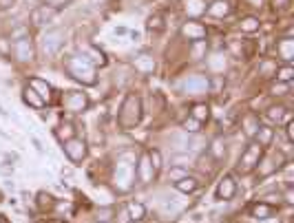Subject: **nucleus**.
Instances as JSON below:
<instances>
[{"instance_id":"f257e3e1","label":"nucleus","mask_w":294,"mask_h":223,"mask_svg":"<svg viewBox=\"0 0 294 223\" xmlns=\"http://www.w3.org/2000/svg\"><path fill=\"white\" fill-rule=\"evenodd\" d=\"M66 71H69V75L73 80H78V82L87 84V87H93V84L98 82V71H96V64L91 62L89 58H84L82 53L80 55H69L66 58Z\"/></svg>"},{"instance_id":"f03ea898","label":"nucleus","mask_w":294,"mask_h":223,"mask_svg":"<svg viewBox=\"0 0 294 223\" xmlns=\"http://www.w3.org/2000/svg\"><path fill=\"white\" fill-rule=\"evenodd\" d=\"M142 120V99L135 95V93H129L122 102V108L117 113V122H120L122 128H135Z\"/></svg>"},{"instance_id":"7ed1b4c3","label":"nucleus","mask_w":294,"mask_h":223,"mask_svg":"<svg viewBox=\"0 0 294 223\" xmlns=\"http://www.w3.org/2000/svg\"><path fill=\"white\" fill-rule=\"evenodd\" d=\"M263 157V146H259L257 141H250L248 146L244 148V153H241L239 157V173H250V170H254L259 166V159Z\"/></svg>"},{"instance_id":"20e7f679","label":"nucleus","mask_w":294,"mask_h":223,"mask_svg":"<svg viewBox=\"0 0 294 223\" xmlns=\"http://www.w3.org/2000/svg\"><path fill=\"white\" fill-rule=\"evenodd\" d=\"M64 46V31L62 29H47L42 36V51L45 55H58Z\"/></svg>"},{"instance_id":"39448f33","label":"nucleus","mask_w":294,"mask_h":223,"mask_svg":"<svg viewBox=\"0 0 294 223\" xmlns=\"http://www.w3.org/2000/svg\"><path fill=\"white\" fill-rule=\"evenodd\" d=\"M64 155L73 161V164H82L89 155V144L82 137H73V139L64 141Z\"/></svg>"},{"instance_id":"423d86ee","label":"nucleus","mask_w":294,"mask_h":223,"mask_svg":"<svg viewBox=\"0 0 294 223\" xmlns=\"http://www.w3.org/2000/svg\"><path fill=\"white\" fill-rule=\"evenodd\" d=\"M11 53L16 55L18 62H33L36 58V51H33V45H31V38H20V40H13L11 42Z\"/></svg>"},{"instance_id":"0eeeda50","label":"nucleus","mask_w":294,"mask_h":223,"mask_svg":"<svg viewBox=\"0 0 294 223\" xmlns=\"http://www.w3.org/2000/svg\"><path fill=\"white\" fill-rule=\"evenodd\" d=\"M62 104L69 113H82L89 108V97L82 91H69V93H64Z\"/></svg>"},{"instance_id":"6e6552de","label":"nucleus","mask_w":294,"mask_h":223,"mask_svg":"<svg viewBox=\"0 0 294 223\" xmlns=\"http://www.w3.org/2000/svg\"><path fill=\"white\" fill-rule=\"evenodd\" d=\"M55 16H58V9L49 7V4H42V7H36L29 13V20L33 27H45V25H49V22H53Z\"/></svg>"},{"instance_id":"1a4fd4ad","label":"nucleus","mask_w":294,"mask_h":223,"mask_svg":"<svg viewBox=\"0 0 294 223\" xmlns=\"http://www.w3.org/2000/svg\"><path fill=\"white\" fill-rule=\"evenodd\" d=\"M135 181V168L129 164H120L117 166V170H115V188L117 190H129L131 188V183Z\"/></svg>"},{"instance_id":"9d476101","label":"nucleus","mask_w":294,"mask_h":223,"mask_svg":"<svg viewBox=\"0 0 294 223\" xmlns=\"http://www.w3.org/2000/svg\"><path fill=\"white\" fill-rule=\"evenodd\" d=\"M153 177H155V170H153V166H150L148 153H144V155L140 157V164L135 166V179H137L140 183H148Z\"/></svg>"},{"instance_id":"9b49d317","label":"nucleus","mask_w":294,"mask_h":223,"mask_svg":"<svg viewBox=\"0 0 294 223\" xmlns=\"http://www.w3.org/2000/svg\"><path fill=\"white\" fill-rule=\"evenodd\" d=\"M235 194H237V183H235V179H232L230 175H226V177L219 181V186H217L215 197L219 199V201H230Z\"/></svg>"},{"instance_id":"f8f14e48","label":"nucleus","mask_w":294,"mask_h":223,"mask_svg":"<svg viewBox=\"0 0 294 223\" xmlns=\"http://www.w3.org/2000/svg\"><path fill=\"white\" fill-rule=\"evenodd\" d=\"M182 36L186 38L188 42L203 40V38H206V27L199 25V22H195V20H191V22H186V25L182 27Z\"/></svg>"},{"instance_id":"ddd939ff","label":"nucleus","mask_w":294,"mask_h":223,"mask_svg":"<svg viewBox=\"0 0 294 223\" xmlns=\"http://www.w3.org/2000/svg\"><path fill=\"white\" fill-rule=\"evenodd\" d=\"M277 55H279V60H283L286 64H290L294 60V40L290 36L281 38V40L277 42Z\"/></svg>"},{"instance_id":"4468645a","label":"nucleus","mask_w":294,"mask_h":223,"mask_svg":"<svg viewBox=\"0 0 294 223\" xmlns=\"http://www.w3.org/2000/svg\"><path fill=\"white\" fill-rule=\"evenodd\" d=\"M230 11H232V7L228 0H212L206 9V13L210 18H226V16H230Z\"/></svg>"},{"instance_id":"2eb2a0df","label":"nucleus","mask_w":294,"mask_h":223,"mask_svg":"<svg viewBox=\"0 0 294 223\" xmlns=\"http://www.w3.org/2000/svg\"><path fill=\"white\" fill-rule=\"evenodd\" d=\"M29 87H31L33 91H36L42 99H45V104H49V102H51L53 89H51V84H49V82H45V80H40V78H31V80H29Z\"/></svg>"},{"instance_id":"dca6fc26","label":"nucleus","mask_w":294,"mask_h":223,"mask_svg":"<svg viewBox=\"0 0 294 223\" xmlns=\"http://www.w3.org/2000/svg\"><path fill=\"white\" fill-rule=\"evenodd\" d=\"M182 4L188 18H199L206 13V0H182Z\"/></svg>"},{"instance_id":"f3484780","label":"nucleus","mask_w":294,"mask_h":223,"mask_svg":"<svg viewBox=\"0 0 294 223\" xmlns=\"http://www.w3.org/2000/svg\"><path fill=\"white\" fill-rule=\"evenodd\" d=\"M274 161H283L281 155H270V157H261L259 159V166H257V170H259V177H268V175H272L274 170H279V166H274Z\"/></svg>"},{"instance_id":"a211bd4d","label":"nucleus","mask_w":294,"mask_h":223,"mask_svg":"<svg viewBox=\"0 0 294 223\" xmlns=\"http://www.w3.org/2000/svg\"><path fill=\"white\" fill-rule=\"evenodd\" d=\"M175 190L182 192V194H193V192L199 190V181L195 177H191V175H186V177H182V179L175 181Z\"/></svg>"},{"instance_id":"6ab92c4d","label":"nucleus","mask_w":294,"mask_h":223,"mask_svg":"<svg viewBox=\"0 0 294 223\" xmlns=\"http://www.w3.org/2000/svg\"><path fill=\"white\" fill-rule=\"evenodd\" d=\"M133 66H135V71L148 75L155 71V60H153V55H148V53H140L135 58V62H133Z\"/></svg>"},{"instance_id":"aec40b11","label":"nucleus","mask_w":294,"mask_h":223,"mask_svg":"<svg viewBox=\"0 0 294 223\" xmlns=\"http://www.w3.org/2000/svg\"><path fill=\"white\" fill-rule=\"evenodd\" d=\"M82 55L91 60V62L96 64V66H106V53H104V51H99L98 46L87 45V46L82 49Z\"/></svg>"},{"instance_id":"412c9836","label":"nucleus","mask_w":294,"mask_h":223,"mask_svg":"<svg viewBox=\"0 0 294 223\" xmlns=\"http://www.w3.org/2000/svg\"><path fill=\"white\" fill-rule=\"evenodd\" d=\"M277 212V208L272 206V203H265V201H261V203H254L252 208H250V215L254 217V219H270V217Z\"/></svg>"},{"instance_id":"4be33fe9","label":"nucleus","mask_w":294,"mask_h":223,"mask_svg":"<svg viewBox=\"0 0 294 223\" xmlns=\"http://www.w3.org/2000/svg\"><path fill=\"white\" fill-rule=\"evenodd\" d=\"M265 120L270 122V124H279V122L288 120L290 122V113L286 111V108L281 106V104H277V106H270L268 113H265Z\"/></svg>"},{"instance_id":"5701e85b","label":"nucleus","mask_w":294,"mask_h":223,"mask_svg":"<svg viewBox=\"0 0 294 223\" xmlns=\"http://www.w3.org/2000/svg\"><path fill=\"white\" fill-rule=\"evenodd\" d=\"M36 208L40 212L53 210V208H55V197H53V194H49V192H45V190H40L36 194Z\"/></svg>"},{"instance_id":"b1692460","label":"nucleus","mask_w":294,"mask_h":223,"mask_svg":"<svg viewBox=\"0 0 294 223\" xmlns=\"http://www.w3.org/2000/svg\"><path fill=\"white\" fill-rule=\"evenodd\" d=\"M254 135H257V139H254V141H257L259 146H263V148H268V146L272 144V139H274V131H272V126H259Z\"/></svg>"},{"instance_id":"393cba45","label":"nucleus","mask_w":294,"mask_h":223,"mask_svg":"<svg viewBox=\"0 0 294 223\" xmlns=\"http://www.w3.org/2000/svg\"><path fill=\"white\" fill-rule=\"evenodd\" d=\"M55 137H58L60 141H69V139H73L75 137V126L71 124V122H60V126L55 128Z\"/></svg>"},{"instance_id":"a878e982","label":"nucleus","mask_w":294,"mask_h":223,"mask_svg":"<svg viewBox=\"0 0 294 223\" xmlns=\"http://www.w3.org/2000/svg\"><path fill=\"white\" fill-rule=\"evenodd\" d=\"M126 212H129L131 221H144L146 217V208L140 201H129L126 203Z\"/></svg>"},{"instance_id":"bb28decb","label":"nucleus","mask_w":294,"mask_h":223,"mask_svg":"<svg viewBox=\"0 0 294 223\" xmlns=\"http://www.w3.org/2000/svg\"><path fill=\"white\" fill-rule=\"evenodd\" d=\"M259 27H261V22H259L257 16H245V18H241V22H239L241 33H257Z\"/></svg>"},{"instance_id":"cd10ccee","label":"nucleus","mask_w":294,"mask_h":223,"mask_svg":"<svg viewBox=\"0 0 294 223\" xmlns=\"http://www.w3.org/2000/svg\"><path fill=\"white\" fill-rule=\"evenodd\" d=\"M22 97H25V102L29 104L31 108H42V106H45V99H42L40 95H38V93L33 91L31 87H27L25 91H22Z\"/></svg>"},{"instance_id":"c85d7f7f","label":"nucleus","mask_w":294,"mask_h":223,"mask_svg":"<svg viewBox=\"0 0 294 223\" xmlns=\"http://www.w3.org/2000/svg\"><path fill=\"white\" fill-rule=\"evenodd\" d=\"M241 126H244L245 135H254V133H257V128L261 126V124H259V117L250 113V115H245L244 120H241Z\"/></svg>"},{"instance_id":"c756f323","label":"nucleus","mask_w":294,"mask_h":223,"mask_svg":"<svg viewBox=\"0 0 294 223\" xmlns=\"http://www.w3.org/2000/svg\"><path fill=\"white\" fill-rule=\"evenodd\" d=\"M294 78V69L292 64H286V66H279L277 73H274V80L277 82H283V84H290V80Z\"/></svg>"},{"instance_id":"7c9ffc66","label":"nucleus","mask_w":294,"mask_h":223,"mask_svg":"<svg viewBox=\"0 0 294 223\" xmlns=\"http://www.w3.org/2000/svg\"><path fill=\"white\" fill-rule=\"evenodd\" d=\"M274 73H277V64H274L272 60H263V62L259 64V75H261V78H274Z\"/></svg>"},{"instance_id":"2f4dec72","label":"nucleus","mask_w":294,"mask_h":223,"mask_svg":"<svg viewBox=\"0 0 294 223\" xmlns=\"http://www.w3.org/2000/svg\"><path fill=\"white\" fill-rule=\"evenodd\" d=\"M210 108L206 106V104H195V106H193V113H191V117H195L197 122H206L208 120V115H210Z\"/></svg>"},{"instance_id":"473e14b6","label":"nucleus","mask_w":294,"mask_h":223,"mask_svg":"<svg viewBox=\"0 0 294 223\" xmlns=\"http://www.w3.org/2000/svg\"><path fill=\"white\" fill-rule=\"evenodd\" d=\"M212 148H210V153H212V157L215 159H224V155H226V144H224V139L221 137H217L215 141H212Z\"/></svg>"},{"instance_id":"72a5a7b5","label":"nucleus","mask_w":294,"mask_h":223,"mask_svg":"<svg viewBox=\"0 0 294 223\" xmlns=\"http://www.w3.org/2000/svg\"><path fill=\"white\" fill-rule=\"evenodd\" d=\"M146 27H148V31H164V18L159 13H155V16H150L146 20Z\"/></svg>"},{"instance_id":"f704fd0d","label":"nucleus","mask_w":294,"mask_h":223,"mask_svg":"<svg viewBox=\"0 0 294 223\" xmlns=\"http://www.w3.org/2000/svg\"><path fill=\"white\" fill-rule=\"evenodd\" d=\"M148 159H150V166H153L155 175L162 170V155H159V150H150L148 153Z\"/></svg>"},{"instance_id":"c9c22d12","label":"nucleus","mask_w":294,"mask_h":223,"mask_svg":"<svg viewBox=\"0 0 294 223\" xmlns=\"http://www.w3.org/2000/svg\"><path fill=\"white\" fill-rule=\"evenodd\" d=\"M184 128H186V133L195 135V133H199V128H201V122H197L195 117H188V120L184 122Z\"/></svg>"},{"instance_id":"e433bc0d","label":"nucleus","mask_w":294,"mask_h":223,"mask_svg":"<svg viewBox=\"0 0 294 223\" xmlns=\"http://www.w3.org/2000/svg\"><path fill=\"white\" fill-rule=\"evenodd\" d=\"M27 36H29V27H25V25H18L16 27V29H13L11 31V38H9V40H20V38H27Z\"/></svg>"},{"instance_id":"4c0bfd02","label":"nucleus","mask_w":294,"mask_h":223,"mask_svg":"<svg viewBox=\"0 0 294 223\" xmlns=\"http://www.w3.org/2000/svg\"><path fill=\"white\" fill-rule=\"evenodd\" d=\"M0 55L2 58H11V40L9 38H0Z\"/></svg>"},{"instance_id":"58836bf2","label":"nucleus","mask_w":294,"mask_h":223,"mask_svg":"<svg viewBox=\"0 0 294 223\" xmlns=\"http://www.w3.org/2000/svg\"><path fill=\"white\" fill-rule=\"evenodd\" d=\"M73 0H45V4H49V7H53V9H62V7H66V4H71Z\"/></svg>"},{"instance_id":"ea45409f","label":"nucleus","mask_w":294,"mask_h":223,"mask_svg":"<svg viewBox=\"0 0 294 223\" xmlns=\"http://www.w3.org/2000/svg\"><path fill=\"white\" fill-rule=\"evenodd\" d=\"M208 87V82H206V80H201V78H199V80H193V82H186V89H188V91H193V89H206Z\"/></svg>"},{"instance_id":"a19ab883","label":"nucleus","mask_w":294,"mask_h":223,"mask_svg":"<svg viewBox=\"0 0 294 223\" xmlns=\"http://www.w3.org/2000/svg\"><path fill=\"white\" fill-rule=\"evenodd\" d=\"M193 161H195V159H193L191 155H175V157H173V164H188V166H193Z\"/></svg>"},{"instance_id":"79ce46f5","label":"nucleus","mask_w":294,"mask_h":223,"mask_svg":"<svg viewBox=\"0 0 294 223\" xmlns=\"http://www.w3.org/2000/svg\"><path fill=\"white\" fill-rule=\"evenodd\" d=\"M186 170L184 168H179V166H175L173 170H170V179H173V181H177V179H182V177H186Z\"/></svg>"},{"instance_id":"37998d69","label":"nucleus","mask_w":294,"mask_h":223,"mask_svg":"<svg viewBox=\"0 0 294 223\" xmlns=\"http://www.w3.org/2000/svg\"><path fill=\"white\" fill-rule=\"evenodd\" d=\"M0 173H2V175H13V161L4 159L2 164H0Z\"/></svg>"},{"instance_id":"c03bdc74","label":"nucleus","mask_w":294,"mask_h":223,"mask_svg":"<svg viewBox=\"0 0 294 223\" xmlns=\"http://www.w3.org/2000/svg\"><path fill=\"white\" fill-rule=\"evenodd\" d=\"M117 223H131V217H129V212H126V208H122L120 212H117Z\"/></svg>"},{"instance_id":"a18cd8bd","label":"nucleus","mask_w":294,"mask_h":223,"mask_svg":"<svg viewBox=\"0 0 294 223\" xmlns=\"http://www.w3.org/2000/svg\"><path fill=\"white\" fill-rule=\"evenodd\" d=\"M288 91H290V87H288V84H283V82H277V84L272 87V93H274V95H277V93H288Z\"/></svg>"},{"instance_id":"49530a36","label":"nucleus","mask_w":294,"mask_h":223,"mask_svg":"<svg viewBox=\"0 0 294 223\" xmlns=\"http://www.w3.org/2000/svg\"><path fill=\"white\" fill-rule=\"evenodd\" d=\"M13 4H16V0H0V11H7V9H11Z\"/></svg>"},{"instance_id":"de8ad7c7","label":"nucleus","mask_w":294,"mask_h":223,"mask_svg":"<svg viewBox=\"0 0 294 223\" xmlns=\"http://www.w3.org/2000/svg\"><path fill=\"white\" fill-rule=\"evenodd\" d=\"M272 4H274V9H283L290 4V0H272Z\"/></svg>"},{"instance_id":"09e8293b","label":"nucleus","mask_w":294,"mask_h":223,"mask_svg":"<svg viewBox=\"0 0 294 223\" xmlns=\"http://www.w3.org/2000/svg\"><path fill=\"white\" fill-rule=\"evenodd\" d=\"M31 144L36 146L38 153H45V148H42V144H40V139H38V137H31Z\"/></svg>"},{"instance_id":"8fccbe9b","label":"nucleus","mask_w":294,"mask_h":223,"mask_svg":"<svg viewBox=\"0 0 294 223\" xmlns=\"http://www.w3.org/2000/svg\"><path fill=\"white\" fill-rule=\"evenodd\" d=\"M292 131H294V124H292V122H288V139H290V141L294 139V133Z\"/></svg>"},{"instance_id":"3c124183","label":"nucleus","mask_w":294,"mask_h":223,"mask_svg":"<svg viewBox=\"0 0 294 223\" xmlns=\"http://www.w3.org/2000/svg\"><path fill=\"white\" fill-rule=\"evenodd\" d=\"M4 188H7V190H11V192H13V181H11V179H7V181H4Z\"/></svg>"},{"instance_id":"603ef678","label":"nucleus","mask_w":294,"mask_h":223,"mask_svg":"<svg viewBox=\"0 0 294 223\" xmlns=\"http://www.w3.org/2000/svg\"><path fill=\"white\" fill-rule=\"evenodd\" d=\"M0 223H7V217L4 215H0Z\"/></svg>"},{"instance_id":"864d4df0","label":"nucleus","mask_w":294,"mask_h":223,"mask_svg":"<svg viewBox=\"0 0 294 223\" xmlns=\"http://www.w3.org/2000/svg\"><path fill=\"white\" fill-rule=\"evenodd\" d=\"M98 223H104V221H98Z\"/></svg>"}]
</instances>
